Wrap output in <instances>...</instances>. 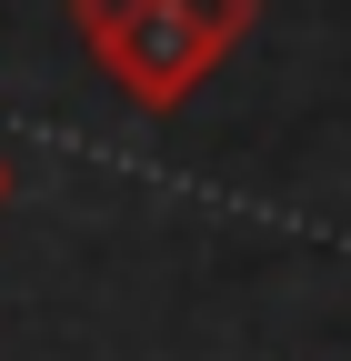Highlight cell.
Returning a JSON list of instances; mask_svg holds the SVG:
<instances>
[{
  "label": "cell",
  "mask_w": 351,
  "mask_h": 361,
  "mask_svg": "<svg viewBox=\"0 0 351 361\" xmlns=\"http://www.w3.org/2000/svg\"><path fill=\"white\" fill-rule=\"evenodd\" d=\"M0 201H11V161H0Z\"/></svg>",
  "instance_id": "cell-2"
},
{
  "label": "cell",
  "mask_w": 351,
  "mask_h": 361,
  "mask_svg": "<svg viewBox=\"0 0 351 361\" xmlns=\"http://www.w3.org/2000/svg\"><path fill=\"white\" fill-rule=\"evenodd\" d=\"M261 20V0H70V30L80 51L101 61V80L121 90L130 111H191L201 80L221 71Z\"/></svg>",
  "instance_id": "cell-1"
}]
</instances>
